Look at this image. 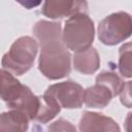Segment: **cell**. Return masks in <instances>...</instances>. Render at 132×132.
Returning <instances> with one entry per match:
<instances>
[{
	"mask_svg": "<svg viewBox=\"0 0 132 132\" xmlns=\"http://www.w3.org/2000/svg\"><path fill=\"white\" fill-rule=\"evenodd\" d=\"M40 40V71L51 79L61 78L70 72V56L60 39V24L40 21L34 27Z\"/></svg>",
	"mask_w": 132,
	"mask_h": 132,
	"instance_id": "cell-1",
	"label": "cell"
},
{
	"mask_svg": "<svg viewBox=\"0 0 132 132\" xmlns=\"http://www.w3.org/2000/svg\"><path fill=\"white\" fill-rule=\"evenodd\" d=\"M93 39L94 25L86 14H75L66 22L64 41L70 50L84 52L91 46Z\"/></svg>",
	"mask_w": 132,
	"mask_h": 132,
	"instance_id": "cell-2",
	"label": "cell"
},
{
	"mask_svg": "<svg viewBox=\"0 0 132 132\" xmlns=\"http://www.w3.org/2000/svg\"><path fill=\"white\" fill-rule=\"evenodd\" d=\"M36 52L37 45L35 40L30 37H22L15 40L9 52L4 55L2 65L14 74L21 75L31 68Z\"/></svg>",
	"mask_w": 132,
	"mask_h": 132,
	"instance_id": "cell-3",
	"label": "cell"
},
{
	"mask_svg": "<svg viewBox=\"0 0 132 132\" xmlns=\"http://www.w3.org/2000/svg\"><path fill=\"white\" fill-rule=\"evenodd\" d=\"M98 32L99 39L104 44H117L130 36L131 18L126 12L113 13L100 23Z\"/></svg>",
	"mask_w": 132,
	"mask_h": 132,
	"instance_id": "cell-4",
	"label": "cell"
},
{
	"mask_svg": "<svg viewBox=\"0 0 132 132\" xmlns=\"http://www.w3.org/2000/svg\"><path fill=\"white\" fill-rule=\"evenodd\" d=\"M45 93L54 97L60 106L62 105L65 108H78L84 101L82 88L73 81L53 85Z\"/></svg>",
	"mask_w": 132,
	"mask_h": 132,
	"instance_id": "cell-5",
	"label": "cell"
},
{
	"mask_svg": "<svg viewBox=\"0 0 132 132\" xmlns=\"http://www.w3.org/2000/svg\"><path fill=\"white\" fill-rule=\"evenodd\" d=\"M87 7L85 0H45L42 13L47 18L57 19L77 12H87Z\"/></svg>",
	"mask_w": 132,
	"mask_h": 132,
	"instance_id": "cell-6",
	"label": "cell"
},
{
	"mask_svg": "<svg viewBox=\"0 0 132 132\" xmlns=\"http://www.w3.org/2000/svg\"><path fill=\"white\" fill-rule=\"evenodd\" d=\"M112 96L114 95L107 85L101 81H97L96 86L89 88L86 91L85 102L88 106L102 108L109 103Z\"/></svg>",
	"mask_w": 132,
	"mask_h": 132,
	"instance_id": "cell-7",
	"label": "cell"
},
{
	"mask_svg": "<svg viewBox=\"0 0 132 132\" xmlns=\"http://www.w3.org/2000/svg\"><path fill=\"white\" fill-rule=\"evenodd\" d=\"M23 85L20 84L10 73L0 70V97L6 102V104L13 101L23 89Z\"/></svg>",
	"mask_w": 132,
	"mask_h": 132,
	"instance_id": "cell-8",
	"label": "cell"
},
{
	"mask_svg": "<svg viewBox=\"0 0 132 132\" xmlns=\"http://www.w3.org/2000/svg\"><path fill=\"white\" fill-rule=\"evenodd\" d=\"M111 119L103 117V114H97L93 112H85L84 117L80 120L81 131H90V130H103L101 125H103L107 130H120V128L116 125Z\"/></svg>",
	"mask_w": 132,
	"mask_h": 132,
	"instance_id": "cell-9",
	"label": "cell"
},
{
	"mask_svg": "<svg viewBox=\"0 0 132 132\" xmlns=\"http://www.w3.org/2000/svg\"><path fill=\"white\" fill-rule=\"evenodd\" d=\"M28 117L20 110H12L0 114V130H21L28 129Z\"/></svg>",
	"mask_w": 132,
	"mask_h": 132,
	"instance_id": "cell-10",
	"label": "cell"
},
{
	"mask_svg": "<svg viewBox=\"0 0 132 132\" xmlns=\"http://www.w3.org/2000/svg\"><path fill=\"white\" fill-rule=\"evenodd\" d=\"M99 66V57L94 48H88L81 52V55H75L74 67L81 73H93Z\"/></svg>",
	"mask_w": 132,
	"mask_h": 132,
	"instance_id": "cell-11",
	"label": "cell"
},
{
	"mask_svg": "<svg viewBox=\"0 0 132 132\" xmlns=\"http://www.w3.org/2000/svg\"><path fill=\"white\" fill-rule=\"evenodd\" d=\"M18 3H20L23 7L27 8V9H31L34 7H37L42 0H15Z\"/></svg>",
	"mask_w": 132,
	"mask_h": 132,
	"instance_id": "cell-12",
	"label": "cell"
}]
</instances>
